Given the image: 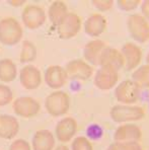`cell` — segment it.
I'll list each match as a JSON object with an SVG mask.
<instances>
[{
	"mask_svg": "<svg viewBox=\"0 0 149 150\" xmlns=\"http://www.w3.org/2000/svg\"><path fill=\"white\" fill-rule=\"evenodd\" d=\"M109 117L115 123L137 122L143 120L145 117V110L142 107L133 105H116L112 107Z\"/></svg>",
	"mask_w": 149,
	"mask_h": 150,
	"instance_id": "cell-1",
	"label": "cell"
},
{
	"mask_svg": "<svg viewBox=\"0 0 149 150\" xmlns=\"http://www.w3.org/2000/svg\"><path fill=\"white\" fill-rule=\"evenodd\" d=\"M23 38V28L13 17H5L0 21V43L5 46H14Z\"/></svg>",
	"mask_w": 149,
	"mask_h": 150,
	"instance_id": "cell-2",
	"label": "cell"
},
{
	"mask_svg": "<svg viewBox=\"0 0 149 150\" xmlns=\"http://www.w3.org/2000/svg\"><path fill=\"white\" fill-rule=\"evenodd\" d=\"M45 108L52 117H62L66 115L70 108V98L65 91L56 90L46 98Z\"/></svg>",
	"mask_w": 149,
	"mask_h": 150,
	"instance_id": "cell-3",
	"label": "cell"
},
{
	"mask_svg": "<svg viewBox=\"0 0 149 150\" xmlns=\"http://www.w3.org/2000/svg\"><path fill=\"white\" fill-rule=\"evenodd\" d=\"M127 28L132 39L144 44L149 41V23L141 14H131L127 18Z\"/></svg>",
	"mask_w": 149,
	"mask_h": 150,
	"instance_id": "cell-4",
	"label": "cell"
},
{
	"mask_svg": "<svg viewBox=\"0 0 149 150\" xmlns=\"http://www.w3.org/2000/svg\"><path fill=\"white\" fill-rule=\"evenodd\" d=\"M140 88L132 80H124L115 89V98L121 105H134L140 98Z\"/></svg>",
	"mask_w": 149,
	"mask_h": 150,
	"instance_id": "cell-5",
	"label": "cell"
},
{
	"mask_svg": "<svg viewBox=\"0 0 149 150\" xmlns=\"http://www.w3.org/2000/svg\"><path fill=\"white\" fill-rule=\"evenodd\" d=\"M119 81V71L108 66H100L95 72L93 83L98 89L109 90L116 86Z\"/></svg>",
	"mask_w": 149,
	"mask_h": 150,
	"instance_id": "cell-6",
	"label": "cell"
},
{
	"mask_svg": "<svg viewBox=\"0 0 149 150\" xmlns=\"http://www.w3.org/2000/svg\"><path fill=\"white\" fill-rule=\"evenodd\" d=\"M12 109L18 117L30 119L39 114L41 105L38 100L30 96H20L12 103Z\"/></svg>",
	"mask_w": 149,
	"mask_h": 150,
	"instance_id": "cell-7",
	"label": "cell"
},
{
	"mask_svg": "<svg viewBox=\"0 0 149 150\" xmlns=\"http://www.w3.org/2000/svg\"><path fill=\"white\" fill-rule=\"evenodd\" d=\"M65 70L67 72L68 78L74 80H88L93 74V68L91 65L82 59H73L69 61L66 64Z\"/></svg>",
	"mask_w": 149,
	"mask_h": 150,
	"instance_id": "cell-8",
	"label": "cell"
},
{
	"mask_svg": "<svg viewBox=\"0 0 149 150\" xmlns=\"http://www.w3.org/2000/svg\"><path fill=\"white\" fill-rule=\"evenodd\" d=\"M81 28V18L76 13L69 12L63 21L57 26L58 36L63 40L76 37Z\"/></svg>",
	"mask_w": 149,
	"mask_h": 150,
	"instance_id": "cell-9",
	"label": "cell"
},
{
	"mask_svg": "<svg viewBox=\"0 0 149 150\" xmlns=\"http://www.w3.org/2000/svg\"><path fill=\"white\" fill-rule=\"evenodd\" d=\"M23 25L28 30H37L41 28L46 21V12L41 6L28 5L21 13Z\"/></svg>",
	"mask_w": 149,
	"mask_h": 150,
	"instance_id": "cell-10",
	"label": "cell"
},
{
	"mask_svg": "<svg viewBox=\"0 0 149 150\" xmlns=\"http://www.w3.org/2000/svg\"><path fill=\"white\" fill-rule=\"evenodd\" d=\"M121 53L125 62L124 67L127 71H131L139 67L142 60V50L139 46L130 42L125 43L121 49Z\"/></svg>",
	"mask_w": 149,
	"mask_h": 150,
	"instance_id": "cell-11",
	"label": "cell"
},
{
	"mask_svg": "<svg viewBox=\"0 0 149 150\" xmlns=\"http://www.w3.org/2000/svg\"><path fill=\"white\" fill-rule=\"evenodd\" d=\"M142 139V130L135 124H123L116 129L114 133L115 142H140Z\"/></svg>",
	"mask_w": 149,
	"mask_h": 150,
	"instance_id": "cell-12",
	"label": "cell"
},
{
	"mask_svg": "<svg viewBox=\"0 0 149 150\" xmlns=\"http://www.w3.org/2000/svg\"><path fill=\"white\" fill-rule=\"evenodd\" d=\"M19 80L23 88L28 90L37 89L42 83V73L38 67L27 65L19 72Z\"/></svg>",
	"mask_w": 149,
	"mask_h": 150,
	"instance_id": "cell-13",
	"label": "cell"
},
{
	"mask_svg": "<svg viewBox=\"0 0 149 150\" xmlns=\"http://www.w3.org/2000/svg\"><path fill=\"white\" fill-rule=\"evenodd\" d=\"M78 129L77 122L75 119L71 117L63 118L60 120L55 128V134L56 137L59 140V142L66 143L72 140V138L75 136Z\"/></svg>",
	"mask_w": 149,
	"mask_h": 150,
	"instance_id": "cell-14",
	"label": "cell"
},
{
	"mask_svg": "<svg viewBox=\"0 0 149 150\" xmlns=\"http://www.w3.org/2000/svg\"><path fill=\"white\" fill-rule=\"evenodd\" d=\"M68 75L62 66L52 65L46 69L45 71V82L50 88L59 89L63 87L67 82Z\"/></svg>",
	"mask_w": 149,
	"mask_h": 150,
	"instance_id": "cell-15",
	"label": "cell"
},
{
	"mask_svg": "<svg viewBox=\"0 0 149 150\" xmlns=\"http://www.w3.org/2000/svg\"><path fill=\"white\" fill-rule=\"evenodd\" d=\"M107 44L102 40H93L85 44L83 48V56L86 62L90 65L100 66V59Z\"/></svg>",
	"mask_w": 149,
	"mask_h": 150,
	"instance_id": "cell-16",
	"label": "cell"
},
{
	"mask_svg": "<svg viewBox=\"0 0 149 150\" xmlns=\"http://www.w3.org/2000/svg\"><path fill=\"white\" fill-rule=\"evenodd\" d=\"M124 65L125 62L121 51L107 46L100 56V66H108V67H112L119 71L124 67Z\"/></svg>",
	"mask_w": 149,
	"mask_h": 150,
	"instance_id": "cell-17",
	"label": "cell"
},
{
	"mask_svg": "<svg viewBox=\"0 0 149 150\" xmlns=\"http://www.w3.org/2000/svg\"><path fill=\"white\" fill-rule=\"evenodd\" d=\"M108 21L100 13L89 15L84 21V30L89 37H100L106 30Z\"/></svg>",
	"mask_w": 149,
	"mask_h": 150,
	"instance_id": "cell-18",
	"label": "cell"
},
{
	"mask_svg": "<svg viewBox=\"0 0 149 150\" xmlns=\"http://www.w3.org/2000/svg\"><path fill=\"white\" fill-rule=\"evenodd\" d=\"M19 131V123L16 118L10 115L0 116V138L10 140L17 135Z\"/></svg>",
	"mask_w": 149,
	"mask_h": 150,
	"instance_id": "cell-19",
	"label": "cell"
},
{
	"mask_svg": "<svg viewBox=\"0 0 149 150\" xmlns=\"http://www.w3.org/2000/svg\"><path fill=\"white\" fill-rule=\"evenodd\" d=\"M32 146L34 150H54V135L49 130H39L32 137Z\"/></svg>",
	"mask_w": 149,
	"mask_h": 150,
	"instance_id": "cell-20",
	"label": "cell"
},
{
	"mask_svg": "<svg viewBox=\"0 0 149 150\" xmlns=\"http://www.w3.org/2000/svg\"><path fill=\"white\" fill-rule=\"evenodd\" d=\"M68 7L65 4V2L63 1H54L53 3L50 5L49 7V18L50 21L52 23V25L54 26H58L63 21V19L66 17V15L68 14Z\"/></svg>",
	"mask_w": 149,
	"mask_h": 150,
	"instance_id": "cell-21",
	"label": "cell"
},
{
	"mask_svg": "<svg viewBox=\"0 0 149 150\" xmlns=\"http://www.w3.org/2000/svg\"><path fill=\"white\" fill-rule=\"evenodd\" d=\"M17 76L16 65L10 59L0 60V81L2 82H11Z\"/></svg>",
	"mask_w": 149,
	"mask_h": 150,
	"instance_id": "cell-22",
	"label": "cell"
},
{
	"mask_svg": "<svg viewBox=\"0 0 149 150\" xmlns=\"http://www.w3.org/2000/svg\"><path fill=\"white\" fill-rule=\"evenodd\" d=\"M131 80L141 88H149V65H141L133 71Z\"/></svg>",
	"mask_w": 149,
	"mask_h": 150,
	"instance_id": "cell-23",
	"label": "cell"
},
{
	"mask_svg": "<svg viewBox=\"0 0 149 150\" xmlns=\"http://www.w3.org/2000/svg\"><path fill=\"white\" fill-rule=\"evenodd\" d=\"M37 58V48L30 41H23L21 46V52L19 56L20 63H30Z\"/></svg>",
	"mask_w": 149,
	"mask_h": 150,
	"instance_id": "cell-24",
	"label": "cell"
},
{
	"mask_svg": "<svg viewBox=\"0 0 149 150\" xmlns=\"http://www.w3.org/2000/svg\"><path fill=\"white\" fill-rule=\"evenodd\" d=\"M71 150H93V146L86 137L78 136L72 141Z\"/></svg>",
	"mask_w": 149,
	"mask_h": 150,
	"instance_id": "cell-25",
	"label": "cell"
},
{
	"mask_svg": "<svg viewBox=\"0 0 149 150\" xmlns=\"http://www.w3.org/2000/svg\"><path fill=\"white\" fill-rule=\"evenodd\" d=\"M13 100V93L11 88L7 85L0 84V107L9 105Z\"/></svg>",
	"mask_w": 149,
	"mask_h": 150,
	"instance_id": "cell-26",
	"label": "cell"
},
{
	"mask_svg": "<svg viewBox=\"0 0 149 150\" xmlns=\"http://www.w3.org/2000/svg\"><path fill=\"white\" fill-rule=\"evenodd\" d=\"M118 7L123 11H132L141 4L140 0H118Z\"/></svg>",
	"mask_w": 149,
	"mask_h": 150,
	"instance_id": "cell-27",
	"label": "cell"
},
{
	"mask_svg": "<svg viewBox=\"0 0 149 150\" xmlns=\"http://www.w3.org/2000/svg\"><path fill=\"white\" fill-rule=\"evenodd\" d=\"M91 3L100 11H108L114 5L113 0H93Z\"/></svg>",
	"mask_w": 149,
	"mask_h": 150,
	"instance_id": "cell-28",
	"label": "cell"
},
{
	"mask_svg": "<svg viewBox=\"0 0 149 150\" xmlns=\"http://www.w3.org/2000/svg\"><path fill=\"white\" fill-rule=\"evenodd\" d=\"M9 150H32L30 144L23 139H17L13 141L9 147Z\"/></svg>",
	"mask_w": 149,
	"mask_h": 150,
	"instance_id": "cell-29",
	"label": "cell"
},
{
	"mask_svg": "<svg viewBox=\"0 0 149 150\" xmlns=\"http://www.w3.org/2000/svg\"><path fill=\"white\" fill-rule=\"evenodd\" d=\"M141 12L142 16L149 23V0H144L141 2Z\"/></svg>",
	"mask_w": 149,
	"mask_h": 150,
	"instance_id": "cell-30",
	"label": "cell"
},
{
	"mask_svg": "<svg viewBox=\"0 0 149 150\" xmlns=\"http://www.w3.org/2000/svg\"><path fill=\"white\" fill-rule=\"evenodd\" d=\"M125 150H143V147L140 142H127L123 143Z\"/></svg>",
	"mask_w": 149,
	"mask_h": 150,
	"instance_id": "cell-31",
	"label": "cell"
},
{
	"mask_svg": "<svg viewBox=\"0 0 149 150\" xmlns=\"http://www.w3.org/2000/svg\"><path fill=\"white\" fill-rule=\"evenodd\" d=\"M107 150H125V149H124V146H123V143L114 142L107 148Z\"/></svg>",
	"mask_w": 149,
	"mask_h": 150,
	"instance_id": "cell-32",
	"label": "cell"
},
{
	"mask_svg": "<svg viewBox=\"0 0 149 150\" xmlns=\"http://www.w3.org/2000/svg\"><path fill=\"white\" fill-rule=\"evenodd\" d=\"M8 3H9L10 5H12V6H21L23 4L25 3V0H23V1H14V0H9V1H8Z\"/></svg>",
	"mask_w": 149,
	"mask_h": 150,
	"instance_id": "cell-33",
	"label": "cell"
},
{
	"mask_svg": "<svg viewBox=\"0 0 149 150\" xmlns=\"http://www.w3.org/2000/svg\"><path fill=\"white\" fill-rule=\"evenodd\" d=\"M54 150H70V149L67 146H65V145H60V146L56 147Z\"/></svg>",
	"mask_w": 149,
	"mask_h": 150,
	"instance_id": "cell-34",
	"label": "cell"
},
{
	"mask_svg": "<svg viewBox=\"0 0 149 150\" xmlns=\"http://www.w3.org/2000/svg\"><path fill=\"white\" fill-rule=\"evenodd\" d=\"M146 62H147V65H149V53L147 54V56H146Z\"/></svg>",
	"mask_w": 149,
	"mask_h": 150,
	"instance_id": "cell-35",
	"label": "cell"
}]
</instances>
